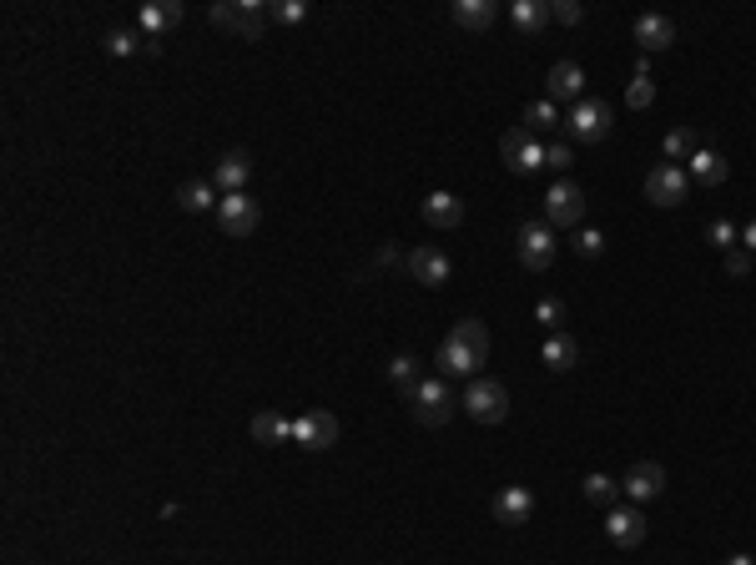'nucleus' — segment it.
<instances>
[{
  "label": "nucleus",
  "instance_id": "obj_41",
  "mask_svg": "<svg viewBox=\"0 0 756 565\" xmlns=\"http://www.w3.org/2000/svg\"><path fill=\"white\" fill-rule=\"evenodd\" d=\"M726 565H756V555H726Z\"/></svg>",
  "mask_w": 756,
  "mask_h": 565
},
{
  "label": "nucleus",
  "instance_id": "obj_26",
  "mask_svg": "<svg viewBox=\"0 0 756 565\" xmlns=\"http://www.w3.org/2000/svg\"><path fill=\"white\" fill-rule=\"evenodd\" d=\"M580 495H585V500H590V505H600V510H616V495H620V485H616V479H605V475H585Z\"/></svg>",
  "mask_w": 756,
  "mask_h": 565
},
{
  "label": "nucleus",
  "instance_id": "obj_28",
  "mask_svg": "<svg viewBox=\"0 0 756 565\" xmlns=\"http://www.w3.org/2000/svg\"><path fill=\"white\" fill-rule=\"evenodd\" d=\"M389 379L399 384L404 394H414V389H419V359H409V354H399V359L389 364Z\"/></svg>",
  "mask_w": 756,
  "mask_h": 565
},
{
  "label": "nucleus",
  "instance_id": "obj_1",
  "mask_svg": "<svg viewBox=\"0 0 756 565\" xmlns=\"http://www.w3.org/2000/svg\"><path fill=\"white\" fill-rule=\"evenodd\" d=\"M489 359V328L479 318H459L449 328V338L439 344V374L454 379H479V364Z\"/></svg>",
  "mask_w": 756,
  "mask_h": 565
},
{
  "label": "nucleus",
  "instance_id": "obj_38",
  "mask_svg": "<svg viewBox=\"0 0 756 565\" xmlns=\"http://www.w3.org/2000/svg\"><path fill=\"white\" fill-rule=\"evenodd\" d=\"M726 272H731V278H746V272H751V252L731 248V252H726Z\"/></svg>",
  "mask_w": 756,
  "mask_h": 565
},
{
  "label": "nucleus",
  "instance_id": "obj_9",
  "mask_svg": "<svg viewBox=\"0 0 756 565\" xmlns=\"http://www.w3.org/2000/svg\"><path fill=\"white\" fill-rule=\"evenodd\" d=\"M565 127H570V137H575V141H605V137H610V127H616V117H610V107H605V101L580 97Z\"/></svg>",
  "mask_w": 756,
  "mask_h": 565
},
{
  "label": "nucleus",
  "instance_id": "obj_16",
  "mask_svg": "<svg viewBox=\"0 0 756 565\" xmlns=\"http://www.w3.org/2000/svg\"><path fill=\"white\" fill-rule=\"evenodd\" d=\"M248 177H252V157L248 152H227V157H217V167H212V187H222V197L242 192Z\"/></svg>",
  "mask_w": 756,
  "mask_h": 565
},
{
  "label": "nucleus",
  "instance_id": "obj_27",
  "mask_svg": "<svg viewBox=\"0 0 756 565\" xmlns=\"http://www.w3.org/2000/svg\"><path fill=\"white\" fill-rule=\"evenodd\" d=\"M282 435H292V424L278 419V414H258V419H252V439H258V445H278Z\"/></svg>",
  "mask_w": 756,
  "mask_h": 565
},
{
  "label": "nucleus",
  "instance_id": "obj_19",
  "mask_svg": "<svg viewBox=\"0 0 756 565\" xmlns=\"http://www.w3.org/2000/svg\"><path fill=\"white\" fill-rule=\"evenodd\" d=\"M585 91V71L575 61H555L550 66V101H580Z\"/></svg>",
  "mask_w": 756,
  "mask_h": 565
},
{
  "label": "nucleus",
  "instance_id": "obj_33",
  "mask_svg": "<svg viewBox=\"0 0 756 565\" xmlns=\"http://www.w3.org/2000/svg\"><path fill=\"white\" fill-rule=\"evenodd\" d=\"M626 101H630L636 111H646L650 101H656V87H650V77H636V81H630V87H626Z\"/></svg>",
  "mask_w": 756,
  "mask_h": 565
},
{
  "label": "nucleus",
  "instance_id": "obj_31",
  "mask_svg": "<svg viewBox=\"0 0 756 565\" xmlns=\"http://www.w3.org/2000/svg\"><path fill=\"white\" fill-rule=\"evenodd\" d=\"M107 51L111 56H131V51H147V41H141V36H131V31H111L107 36Z\"/></svg>",
  "mask_w": 756,
  "mask_h": 565
},
{
  "label": "nucleus",
  "instance_id": "obj_4",
  "mask_svg": "<svg viewBox=\"0 0 756 565\" xmlns=\"http://www.w3.org/2000/svg\"><path fill=\"white\" fill-rule=\"evenodd\" d=\"M409 404H414V419H419L424 429L449 424L454 409H459V399L449 394V384H444V379H419V389L409 394Z\"/></svg>",
  "mask_w": 756,
  "mask_h": 565
},
{
  "label": "nucleus",
  "instance_id": "obj_14",
  "mask_svg": "<svg viewBox=\"0 0 756 565\" xmlns=\"http://www.w3.org/2000/svg\"><path fill=\"white\" fill-rule=\"evenodd\" d=\"M409 272H414V282H424V288H444V282H449V258H444L439 248H414Z\"/></svg>",
  "mask_w": 756,
  "mask_h": 565
},
{
  "label": "nucleus",
  "instance_id": "obj_20",
  "mask_svg": "<svg viewBox=\"0 0 756 565\" xmlns=\"http://www.w3.org/2000/svg\"><path fill=\"white\" fill-rule=\"evenodd\" d=\"M499 15L495 0H454V21L465 26V31H489Z\"/></svg>",
  "mask_w": 756,
  "mask_h": 565
},
{
  "label": "nucleus",
  "instance_id": "obj_3",
  "mask_svg": "<svg viewBox=\"0 0 756 565\" xmlns=\"http://www.w3.org/2000/svg\"><path fill=\"white\" fill-rule=\"evenodd\" d=\"M459 404H465V414L475 424H505L509 419V389L499 379H469Z\"/></svg>",
  "mask_w": 756,
  "mask_h": 565
},
{
  "label": "nucleus",
  "instance_id": "obj_24",
  "mask_svg": "<svg viewBox=\"0 0 756 565\" xmlns=\"http://www.w3.org/2000/svg\"><path fill=\"white\" fill-rule=\"evenodd\" d=\"M222 197H212V182H182L177 187V207H187V212H207V207H217Z\"/></svg>",
  "mask_w": 756,
  "mask_h": 565
},
{
  "label": "nucleus",
  "instance_id": "obj_10",
  "mask_svg": "<svg viewBox=\"0 0 756 565\" xmlns=\"http://www.w3.org/2000/svg\"><path fill=\"white\" fill-rule=\"evenodd\" d=\"M292 439H298L302 449H333L338 445V414L328 409H308L292 419Z\"/></svg>",
  "mask_w": 756,
  "mask_h": 565
},
{
  "label": "nucleus",
  "instance_id": "obj_40",
  "mask_svg": "<svg viewBox=\"0 0 756 565\" xmlns=\"http://www.w3.org/2000/svg\"><path fill=\"white\" fill-rule=\"evenodd\" d=\"M741 248H746V252H751V258H756V218H751V222H746V228H741Z\"/></svg>",
  "mask_w": 756,
  "mask_h": 565
},
{
  "label": "nucleus",
  "instance_id": "obj_6",
  "mask_svg": "<svg viewBox=\"0 0 756 565\" xmlns=\"http://www.w3.org/2000/svg\"><path fill=\"white\" fill-rule=\"evenodd\" d=\"M515 258L525 262L529 272H545L555 262V228L550 222H525L515 232Z\"/></svg>",
  "mask_w": 756,
  "mask_h": 565
},
{
  "label": "nucleus",
  "instance_id": "obj_32",
  "mask_svg": "<svg viewBox=\"0 0 756 565\" xmlns=\"http://www.w3.org/2000/svg\"><path fill=\"white\" fill-rule=\"evenodd\" d=\"M268 15L282 21V26H298L302 15H308V5H302V0H278V5H268Z\"/></svg>",
  "mask_w": 756,
  "mask_h": 565
},
{
  "label": "nucleus",
  "instance_id": "obj_17",
  "mask_svg": "<svg viewBox=\"0 0 756 565\" xmlns=\"http://www.w3.org/2000/svg\"><path fill=\"white\" fill-rule=\"evenodd\" d=\"M636 41H640V51H666L670 41H676V21L670 15H636Z\"/></svg>",
  "mask_w": 756,
  "mask_h": 565
},
{
  "label": "nucleus",
  "instance_id": "obj_18",
  "mask_svg": "<svg viewBox=\"0 0 756 565\" xmlns=\"http://www.w3.org/2000/svg\"><path fill=\"white\" fill-rule=\"evenodd\" d=\"M424 222L429 228H459L465 222V202L454 192H429L424 197Z\"/></svg>",
  "mask_w": 756,
  "mask_h": 565
},
{
  "label": "nucleus",
  "instance_id": "obj_21",
  "mask_svg": "<svg viewBox=\"0 0 756 565\" xmlns=\"http://www.w3.org/2000/svg\"><path fill=\"white\" fill-rule=\"evenodd\" d=\"M509 15H515V26L529 36V41H535V36H545V26L555 21L550 5H540V0H515V11H509Z\"/></svg>",
  "mask_w": 756,
  "mask_h": 565
},
{
  "label": "nucleus",
  "instance_id": "obj_15",
  "mask_svg": "<svg viewBox=\"0 0 756 565\" xmlns=\"http://www.w3.org/2000/svg\"><path fill=\"white\" fill-rule=\"evenodd\" d=\"M182 0H151V5H141V31L151 36V41H157V36H167V31H177V26H182Z\"/></svg>",
  "mask_w": 756,
  "mask_h": 565
},
{
  "label": "nucleus",
  "instance_id": "obj_29",
  "mask_svg": "<svg viewBox=\"0 0 756 565\" xmlns=\"http://www.w3.org/2000/svg\"><path fill=\"white\" fill-rule=\"evenodd\" d=\"M555 121H560V111H555V101H535V107L525 111V131L535 137V131H550Z\"/></svg>",
  "mask_w": 756,
  "mask_h": 565
},
{
  "label": "nucleus",
  "instance_id": "obj_7",
  "mask_svg": "<svg viewBox=\"0 0 756 565\" xmlns=\"http://www.w3.org/2000/svg\"><path fill=\"white\" fill-rule=\"evenodd\" d=\"M686 192H691V177H686V167H676V162L650 167V177H646V202H656V207H680V202H686Z\"/></svg>",
  "mask_w": 756,
  "mask_h": 565
},
{
  "label": "nucleus",
  "instance_id": "obj_39",
  "mask_svg": "<svg viewBox=\"0 0 756 565\" xmlns=\"http://www.w3.org/2000/svg\"><path fill=\"white\" fill-rule=\"evenodd\" d=\"M540 324H550L555 334H560V324H565V303H555V298H545V303H540Z\"/></svg>",
  "mask_w": 756,
  "mask_h": 565
},
{
  "label": "nucleus",
  "instance_id": "obj_37",
  "mask_svg": "<svg viewBox=\"0 0 756 565\" xmlns=\"http://www.w3.org/2000/svg\"><path fill=\"white\" fill-rule=\"evenodd\" d=\"M736 238H741V232H736L731 222H711V228H706V242H716V248H731Z\"/></svg>",
  "mask_w": 756,
  "mask_h": 565
},
{
  "label": "nucleus",
  "instance_id": "obj_13",
  "mask_svg": "<svg viewBox=\"0 0 756 565\" xmlns=\"http://www.w3.org/2000/svg\"><path fill=\"white\" fill-rule=\"evenodd\" d=\"M605 535H610L620 550H636V545L646 540V515H640V510H626V505H616V510H610V520H605Z\"/></svg>",
  "mask_w": 756,
  "mask_h": 565
},
{
  "label": "nucleus",
  "instance_id": "obj_2",
  "mask_svg": "<svg viewBox=\"0 0 756 565\" xmlns=\"http://www.w3.org/2000/svg\"><path fill=\"white\" fill-rule=\"evenodd\" d=\"M207 15H212V26L242 36V41H262V31H268V21H272L262 0H232V5H227V0H217Z\"/></svg>",
  "mask_w": 756,
  "mask_h": 565
},
{
  "label": "nucleus",
  "instance_id": "obj_11",
  "mask_svg": "<svg viewBox=\"0 0 756 565\" xmlns=\"http://www.w3.org/2000/svg\"><path fill=\"white\" fill-rule=\"evenodd\" d=\"M630 495V500H660L666 495V469L656 465V459H640V465H630V475H626V485H620Z\"/></svg>",
  "mask_w": 756,
  "mask_h": 565
},
{
  "label": "nucleus",
  "instance_id": "obj_8",
  "mask_svg": "<svg viewBox=\"0 0 756 565\" xmlns=\"http://www.w3.org/2000/svg\"><path fill=\"white\" fill-rule=\"evenodd\" d=\"M545 218H550V228H580L585 222V187L555 182L550 197H545Z\"/></svg>",
  "mask_w": 756,
  "mask_h": 565
},
{
  "label": "nucleus",
  "instance_id": "obj_23",
  "mask_svg": "<svg viewBox=\"0 0 756 565\" xmlns=\"http://www.w3.org/2000/svg\"><path fill=\"white\" fill-rule=\"evenodd\" d=\"M686 177H691V182H701V187L726 182V157H716V152H696L691 162H686Z\"/></svg>",
  "mask_w": 756,
  "mask_h": 565
},
{
  "label": "nucleus",
  "instance_id": "obj_35",
  "mask_svg": "<svg viewBox=\"0 0 756 565\" xmlns=\"http://www.w3.org/2000/svg\"><path fill=\"white\" fill-rule=\"evenodd\" d=\"M575 252H580V258H600V252H605V238H600L595 228H585L580 238H575Z\"/></svg>",
  "mask_w": 756,
  "mask_h": 565
},
{
  "label": "nucleus",
  "instance_id": "obj_34",
  "mask_svg": "<svg viewBox=\"0 0 756 565\" xmlns=\"http://www.w3.org/2000/svg\"><path fill=\"white\" fill-rule=\"evenodd\" d=\"M545 167H555V172H565V167H575L570 141H550V147H545Z\"/></svg>",
  "mask_w": 756,
  "mask_h": 565
},
{
  "label": "nucleus",
  "instance_id": "obj_36",
  "mask_svg": "<svg viewBox=\"0 0 756 565\" xmlns=\"http://www.w3.org/2000/svg\"><path fill=\"white\" fill-rule=\"evenodd\" d=\"M550 15H555V21H560V26H580V0H555V5H550Z\"/></svg>",
  "mask_w": 756,
  "mask_h": 565
},
{
  "label": "nucleus",
  "instance_id": "obj_25",
  "mask_svg": "<svg viewBox=\"0 0 756 565\" xmlns=\"http://www.w3.org/2000/svg\"><path fill=\"white\" fill-rule=\"evenodd\" d=\"M660 147H666V157H670V162H691V157L696 152H701V147H696V131L691 127H676V131H666V141H660Z\"/></svg>",
  "mask_w": 756,
  "mask_h": 565
},
{
  "label": "nucleus",
  "instance_id": "obj_30",
  "mask_svg": "<svg viewBox=\"0 0 756 565\" xmlns=\"http://www.w3.org/2000/svg\"><path fill=\"white\" fill-rule=\"evenodd\" d=\"M529 141H535V137H529V131H525V127H509V131H505V137H499V157H505V162H509V167H515V162H519V152H525Z\"/></svg>",
  "mask_w": 756,
  "mask_h": 565
},
{
  "label": "nucleus",
  "instance_id": "obj_22",
  "mask_svg": "<svg viewBox=\"0 0 756 565\" xmlns=\"http://www.w3.org/2000/svg\"><path fill=\"white\" fill-rule=\"evenodd\" d=\"M545 364H550L555 374L575 369V364H580V344H575L570 334H550L545 338Z\"/></svg>",
  "mask_w": 756,
  "mask_h": 565
},
{
  "label": "nucleus",
  "instance_id": "obj_12",
  "mask_svg": "<svg viewBox=\"0 0 756 565\" xmlns=\"http://www.w3.org/2000/svg\"><path fill=\"white\" fill-rule=\"evenodd\" d=\"M529 515H535V495H529L525 485H505L495 495V520L499 525H509V530H515V525H529Z\"/></svg>",
  "mask_w": 756,
  "mask_h": 565
},
{
  "label": "nucleus",
  "instance_id": "obj_5",
  "mask_svg": "<svg viewBox=\"0 0 756 565\" xmlns=\"http://www.w3.org/2000/svg\"><path fill=\"white\" fill-rule=\"evenodd\" d=\"M217 222H222L227 238H252L262 222V202L248 192H227L222 202H217Z\"/></svg>",
  "mask_w": 756,
  "mask_h": 565
}]
</instances>
